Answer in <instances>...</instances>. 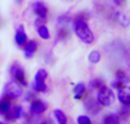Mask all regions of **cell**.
Returning <instances> with one entry per match:
<instances>
[{
  "instance_id": "19",
  "label": "cell",
  "mask_w": 130,
  "mask_h": 124,
  "mask_svg": "<svg viewBox=\"0 0 130 124\" xmlns=\"http://www.w3.org/2000/svg\"><path fill=\"white\" fill-rule=\"evenodd\" d=\"M48 77V72L45 68H40L36 72L34 75V82H45Z\"/></svg>"
},
{
  "instance_id": "13",
  "label": "cell",
  "mask_w": 130,
  "mask_h": 124,
  "mask_svg": "<svg viewBox=\"0 0 130 124\" xmlns=\"http://www.w3.org/2000/svg\"><path fill=\"white\" fill-rule=\"evenodd\" d=\"M10 107H11V100L8 99L7 97H5V96H2V98H0V115H5L10 109Z\"/></svg>"
},
{
  "instance_id": "23",
  "label": "cell",
  "mask_w": 130,
  "mask_h": 124,
  "mask_svg": "<svg viewBox=\"0 0 130 124\" xmlns=\"http://www.w3.org/2000/svg\"><path fill=\"white\" fill-rule=\"evenodd\" d=\"M76 124H92L91 118L88 115H79L78 118H76Z\"/></svg>"
},
{
  "instance_id": "1",
  "label": "cell",
  "mask_w": 130,
  "mask_h": 124,
  "mask_svg": "<svg viewBox=\"0 0 130 124\" xmlns=\"http://www.w3.org/2000/svg\"><path fill=\"white\" fill-rule=\"evenodd\" d=\"M73 30L78 38L80 39L82 42L90 45L94 42L95 36L92 31L90 30L89 25L87 23V18H85L83 15H78L73 20Z\"/></svg>"
},
{
  "instance_id": "21",
  "label": "cell",
  "mask_w": 130,
  "mask_h": 124,
  "mask_svg": "<svg viewBox=\"0 0 130 124\" xmlns=\"http://www.w3.org/2000/svg\"><path fill=\"white\" fill-rule=\"evenodd\" d=\"M33 89L34 91H37V92H40V93H43V92H47L48 90V86L47 83L45 82H33Z\"/></svg>"
},
{
  "instance_id": "25",
  "label": "cell",
  "mask_w": 130,
  "mask_h": 124,
  "mask_svg": "<svg viewBox=\"0 0 130 124\" xmlns=\"http://www.w3.org/2000/svg\"><path fill=\"white\" fill-rule=\"evenodd\" d=\"M67 36H69V33H67L66 30L62 29V30H59L58 31V38L61 39V40H64V39H66Z\"/></svg>"
},
{
  "instance_id": "12",
  "label": "cell",
  "mask_w": 130,
  "mask_h": 124,
  "mask_svg": "<svg viewBox=\"0 0 130 124\" xmlns=\"http://www.w3.org/2000/svg\"><path fill=\"white\" fill-rule=\"evenodd\" d=\"M86 92H87V88H86L85 83L79 82V83H76L73 88V98L76 100L82 99V98L86 96Z\"/></svg>"
},
{
  "instance_id": "15",
  "label": "cell",
  "mask_w": 130,
  "mask_h": 124,
  "mask_svg": "<svg viewBox=\"0 0 130 124\" xmlns=\"http://www.w3.org/2000/svg\"><path fill=\"white\" fill-rule=\"evenodd\" d=\"M102 124H120V117L118 114H107L103 117Z\"/></svg>"
},
{
  "instance_id": "8",
  "label": "cell",
  "mask_w": 130,
  "mask_h": 124,
  "mask_svg": "<svg viewBox=\"0 0 130 124\" xmlns=\"http://www.w3.org/2000/svg\"><path fill=\"white\" fill-rule=\"evenodd\" d=\"M23 54H24V57L26 59H31L33 58L34 54L38 50V42L36 40H27V42L23 46Z\"/></svg>"
},
{
  "instance_id": "24",
  "label": "cell",
  "mask_w": 130,
  "mask_h": 124,
  "mask_svg": "<svg viewBox=\"0 0 130 124\" xmlns=\"http://www.w3.org/2000/svg\"><path fill=\"white\" fill-rule=\"evenodd\" d=\"M126 87H128V86H127V84H124L123 82L119 81V80H115V81H113L112 83H111V88L115 89V90H119V89L126 88Z\"/></svg>"
},
{
  "instance_id": "10",
  "label": "cell",
  "mask_w": 130,
  "mask_h": 124,
  "mask_svg": "<svg viewBox=\"0 0 130 124\" xmlns=\"http://www.w3.org/2000/svg\"><path fill=\"white\" fill-rule=\"evenodd\" d=\"M29 38H27V34L24 30V26L23 25H20L16 30V33H15V42L17 46L20 47H23L25 43L27 42Z\"/></svg>"
},
{
  "instance_id": "27",
  "label": "cell",
  "mask_w": 130,
  "mask_h": 124,
  "mask_svg": "<svg viewBox=\"0 0 130 124\" xmlns=\"http://www.w3.org/2000/svg\"><path fill=\"white\" fill-rule=\"evenodd\" d=\"M114 2L118 5V6H121V5H124L126 0H114Z\"/></svg>"
},
{
  "instance_id": "6",
  "label": "cell",
  "mask_w": 130,
  "mask_h": 124,
  "mask_svg": "<svg viewBox=\"0 0 130 124\" xmlns=\"http://www.w3.org/2000/svg\"><path fill=\"white\" fill-rule=\"evenodd\" d=\"M48 109V105L41 99H34L30 105V112L33 115H41Z\"/></svg>"
},
{
  "instance_id": "4",
  "label": "cell",
  "mask_w": 130,
  "mask_h": 124,
  "mask_svg": "<svg viewBox=\"0 0 130 124\" xmlns=\"http://www.w3.org/2000/svg\"><path fill=\"white\" fill-rule=\"evenodd\" d=\"M4 96L7 97L10 100H15L18 99L20 97L23 96V88L17 84L15 81H9L5 84L4 87Z\"/></svg>"
},
{
  "instance_id": "18",
  "label": "cell",
  "mask_w": 130,
  "mask_h": 124,
  "mask_svg": "<svg viewBox=\"0 0 130 124\" xmlns=\"http://www.w3.org/2000/svg\"><path fill=\"white\" fill-rule=\"evenodd\" d=\"M115 80H119V81L123 82L127 86L129 84V75L124 70H118L115 72Z\"/></svg>"
},
{
  "instance_id": "14",
  "label": "cell",
  "mask_w": 130,
  "mask_h": 124,
  "mask_svg": "<svg viewBox=\"0 0 130 124\" xmlns=\"http://www.w3.org/2000/svg\"><path fill=\"white\" fill-rule=\"evenodd\" d=\"M54 116H55V120H56V122L57 124H67V116H66V114L64 113L62 109H58V108H56V109H54Z\"/></svg>"
},
{
  "instance_id": "20",
  "label": "cell",
  "mask_w": 130,
  "mask_h": 124,
  "mask_svg": "<svg viewBox=\"0 0 130 124\" xmlns=\"http://www.w3.org/2000/svg\"><path fill=\"white\" fill-rule=\"evenodd\" d=\"M101 54H99V51H97V50H92V51L89 52V55H88V60H89V63L91 64H97L101 61Z\"/></svg>"
},
{
  "instance_id": "28",
  "label": "cell",
  "mask_w": 130,
  "mask_h": 124,
  "mask_svg": "<svg viewBox=\"0 0 130 124\" xmlns=\"http://www.w3.org/2000/svg\"><path fill=\"white\" fill-rule=\"evenodd\" d=\"M40 124H54V123H53L50 120H43L42 122H40Z\"/></svg>"
},
{
  "instance_id": "16",
  "label": "cell",
  "mask_w": 130,
  "mask_h": 124,
  "mask_svg": "<svg viewBox=\"0 0 130 124\" xmlns=\"http://www.w3.org/2000/svg\"><path fill=\"white\" fill-rule=\"evenodd\" d=\"M37 33L43 40H49L50 39V32L45 24H41L39 26H37Z\"/></svg>"
},
{
  "instance_id": "26",
  "label": "cell",
  "mask_w": 130,
  "mask_h": 124,
  "mask_svg": "<svg viewBox=\"0 0 130 124\" xmlns=\"http://www.w3.org/2000/svg\"><path fill=\"white\" fill-rule=\"evenodd\" d=\"M69 17H66V16H61V17L58 18L59 23H69Z\"/></svg>"
},
{
  "instance_id": "9",
  "label": "cell",
  "mask_w": 130,
  "mask_h": 124,
  "mask_svg": "<svg viewBox=\"0 0 130 124\" xmlns=\"http://www.w3.org/2000/svg\"><path fill=\"white\" fill-rule=\"evenodd\" d=\"M32 8H33V11L36 13V15L38 16V18L46 20V18L48 16V8L42 1H36L32 6Z\"/></svg>"
},
{
  "instance_id": "29",
  "label": "cell",
  "mask_w": 130,
  "mask_h": 124,
  "mask_svg": "<svg viewBox=\"0 0 130 124\" xmlns=\"http://www.w3.org/2000/svg\"><path fill=\"white\" fill-rule=\"evenodd\" d=\"M0 124H5V123H4V122H1V121H0Z\"/></svg>"
},
{
  "instance_id": "11",
  "label": "cell",
  "mask_w": 130,
  "mask_h": 124,
  "mask_svg": "<svg viewBox=\"0 0 130 124\" xmlns=\"http://www.w3.org/2000/svg\"><path fill=\"white\" fill-rule=\"evenodd\" d=\"M117 98L123 106H129L130 105V91H129L128 87L119 89L117 93Z\"/></svg>"
},
{
  "instance_id": "17",
  "label": "cell",
  "mask_w": 130,
  "mask_h": 124,
  "mask_svg": "<svg viewBox=\"0 0 130 124\" xmlns=\"http://www.w3.org/2000/svg\"><path fill=\"white\" fill-rule=\"evenodd\" d=\"M89 86H90V88H91L92 90L98 91V90H101V89H103L104 87H106V83H105V81H104L103 79L96 77V79H94V80L90 81Z\"/></svg>"
},
{
  "instance_id": "22",
  "label": "cell",
  "mask_w": 130,
  "mask_h": 124,
  "mask_svg": "<svg viewBox=\"0 0 130 124\" xmlns=\"http://www.w3.org/2000/svg\"><path fill=\"white\" fill-rule=\"evenodd\" d=\"M117 20L121 25H123V26H126V27L129 25V20H128V18H127V16L124 15V14L120 13V11L117 13Z\"/></svg>"
},
{
  "instance_id": "5",
  "label": "cell",
  "mask_w": 130,
  "mask_h": 124,
  "mask_svg": "<svg viewBox=\"0 0 130 124\" xmlns=\"http://www.w3.org/2000/svg\"><path fill=\"white\" fill-rule=\"evenodd\" d=\"M4 116H5V120L6 121L13 123L17 120H21V118L24 116V109H23V107L21 106V105H15V106L11 105L10 109H9Z\"/></svg>"
},
{
  "instance_id": "3",
  "label": "cell",
  "mask_w": 130,
  "mask_h": 124,
  "mask_svg": "<svg viewBox=\"0 0 130 124\" xmlns=\"http://www.w3.org/2000/svg\"><path fill=\"white\" fill-rule=\"evenodd\" d=\"M96 100L102 107H110L114 102V92L112 88H107V86L97 91Z\"/></svg>"
},
{
  "instance_id": "2",
  "label": "cell",
  "mask_w": 130,
  "mask_h": 124,
  "mask_svg": "<svg viewBox=\"0 0 130 124\" xmlns=\"http://www.w3.org/2000/svg\"><path fill=\"white\" fill-rule=\"evenodd\" d=\"M9 74L11 76V80L15 81L17 84H20L22 88H26L29 86V82L26 79V74L23 68V66L18 63H13L9 68Z\"/></svg>"
},
{
  "instance_id": "7",
  "label": "cell",
  "mask_w": 130,
  "mask_h": 124,
  "mask_svg": "<svg viewBox=\"0 0 130 124\" xmlns=\"http://www.w3.org/2000/svg\"><path fill=\"white\" fill-rule=\"evenodd\" d=\"M83 106H85V109L87 111V113L90 114V115H97L102 109V106L98 104V101H97L96 99H94V98H88V99L85 101V105H83Z\"/></svg>"
}]
</instances>
